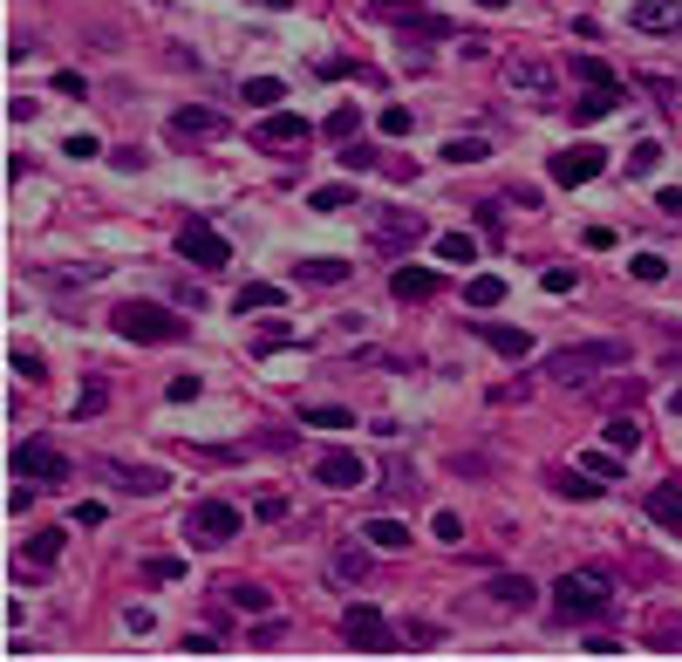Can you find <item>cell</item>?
<instances>
[{"label": "cell", "mask_w": 682, "mask_h": 662, "mask_svg": "<svg viewBox=\"0 0 682 662\" xmlns=\"http://www.w3.org/2000/svg\"><path fill=\"white\" fill-rule=\"evenodd\" d=\"M110 328L123 335V342H144V349H164V342H185V314L157 308V301H116L110 308Z\"/></svg>", "instance_id": "obj_1"}, {"label": "cell", "mask_w": 682, "mask_h": 662, "mask_svg": "<svg viewBox=\"0 0 682 662\" xmlns=\"http://www.w3.org/2000/svg\"><path fill=\"white\" fill-rule=\"evenodd\" d=\"M628 362V342H573V349L546 355V383H594L601 369H621Z\"/></svg>", "instance_id": "obj_2"}, {"label": "cell", "mask_w": 682, "mask_h": 662, "mask_svg": "<svg viewBox=\"0 0 682 662\" xmlns=\"http://www.w3.org/2000/svg\"><path fill=\"white\" fill-rule=\"evenodd\" d=\"M607 594H614L607 574H560L553 581V608H560V622H601L607 608H614Z\"/></svg>", "instance_id": "obj_3"}, {"label": "cell", "mask_w": 682, "mask_h": 662, "mask_svg": "<svg viewBox=\"0 0 682 662\" xmlns=\"http://www.w3.org/2000/svg\"><path fill=\"white\" fill-rule=\"evenodd\" d=\"M96 478L116 485V492H130V499H157V492H171V471L157 465H123V458H96Z\"/></svg>", "instance_id": "obj_4"}, {"label": "cell", "mask_w": 682, "mask_h": 662, "mask_svg": "<svg viewBox=\"0 0 682 662\" xmlns=\"http://www.w3.org/2000/svg\"><path fill=\"white\" fill-rule=\"evenodd\" d=\"M341 635H348V649H369V656H389L396 649V628L382 622V608H369V601H355L341 615Z\"/></svg>", "instance_id": "obj_5"}, {"label": "cell", "mask_w": 682, "mask_h": 662, "mask_svg": "<svg viewBox=\"0 0 682 662\" xmlns=\"http://www.w3.org/2000/svg\"><path fill=\"white\" fill-rule=\"evenodd\" d=\"M178 253H185L191 267H205V273H219L232 267V246L219 226H205V219H191V226H178Z\"/></svg>", "instance_id": "obj_6"}, {"label": "cell", "mask_w": 682, "mask_h": 662, "mask_svg": "<svg viewBox=\"0 0 682 662\" xmlns=\"http://www.w3.org/2000/svg\"><path fill=\"white\" fill-rule=\"evenodd\" d=\"M171 144H219L232 123H226V110H205V103H185V110H171Z\"/></svg>", "instance_id": "obj_7"}, {"label": "cell", "mask_w": 682, "mask_h": 662, "mask_svg": "<svg viewBox=\"0 0 682 662\" xmlns=\"http://www.w3.org/2000/svg\"><path fill=\"white\" fill-rule=\"evenodd\" d=\"M7 465H14V478H41V485H62V478H69L62 451H48V444H35V437H21V444L7 451Z\"/></svg>", "instance_id": "obj_8"}, {"label": "cell", "mask_w": 682, "mask_h": 662, "mask_svg": "<svg viewBox=\"0 0 682 662\" xmlns=\"http://www.w3.org/2000/svg\"><path fill=\"white\" fill-rule=\"evenodd\" d=\"M601 171H607L601 144H567V151H553V185H594Z\"/></svg>", "instance_id": "obj_9"}, {"label": "cell", "mask_w": 682, "mask_h": 662, "mask_svg": "<svg viewBox=\"0 0 682 662\" xmlns=\"http://www.w3.org/2000/svg\"><path fill=\"white\" fill-rule=\"evenodd\" d=\"M185 533H191V540H212V546H226L232 533H239V506H226V499H205V506H191Z\"/></svg>", "instance_id": "obj_10"}, {"label": "cell", "mask_w": 682, "mask_h": 662, "mask_svg": "<svg viewBox=\"0 0 682 662\" xmlns=\"http://www.w3.org/2000/svg\"><path fill=\"white\" fill-rule=\"evenodd\" d=\"M369 478V465L355 458V451H321L314 458V485H328V492H348V485H362Z\"/></svg>", "instance_id": "obj_11"}, {"label": "cell", "mask_w": 682, "mask_h": 662, "mask_svg": "<svg viewBox=\"0 0 682 662\" xmlns=\"http://www.w3.org/2000/svg\"><path fill=\"white\" fill-rule=\"evenodd\" d=\"M314 123L301 117V110H273V117H260V130H253V144L260 151H287V144H301Z\"/></svg>", "instance_id": "obj_12"}, {"label": "cell", "mask_w": 682, "mask_h": 662, "mask_svg": "<svg viewBox=\"0 0 682 662\" xmlns=\"http://www.w3.org/2000/svg\"><path fill=\"white\" fill-rule=\"evenodd\" d=\"M410 239H423V219H417V212H403V205H382V212H376V246H382V253H396V246H410Z\"/></svg>", "instance_id": "obj_13"}, {"label": "cell", "mask_w": 682, "mask_h": 662, "mask_svg": "<svg viewBox=\"0 0 682 662\" xmlns=\"http://www.w3.org/2000/svg\"><path fill=\"white\" fill-rule=\"evenodd\" d=\"M628 21H635L642 35H682V0H635Z\"/></svg>", "instance_id": "obj_14"}, {"label": "cell", "mask_w": 682, "mask_h": 662, "mask_svg": "<svg viewBox=\"0 0 682 662\" xmlns=\"http://www.w3.org/2000/svg\"><path fill=\"white\" fill-rule=\"evenodd\" d=\"M485 601H498V608H512V615H519V608L539 601V587H532L526 574H492V581H485Z\"/></svg>", "instance_id": "obj_15"}, {"label": "cell", "mask_w": 682, "mask_h": 662, "mask_svg": "<svg viewBox=\"0 0 682 662\" xmlns=\"http://www.w3.org/2000/svg\"><path fill=\"white\" fill-rule=\"evenodd\" d=\"M642 512L655 519V526L682 533V485H655V492H642Z\"/></svg>", "instance_id": "obj_16"}, {"label": "cell", "mask_w": 682, "mask_h": 662, "mask_svg": "<svg viewBox=\"0 0 682 662\" xmlns=\"http://www.w3.org/2000/svg\"><path fill=\"white\" fill-rule=\"evenodd\" d=\"M437 287H444V273H430V267H396V280H389L396 301H430Z\"/></svg>", "instance_id": "obj_17"}, {"label": "cell", "mask_w": 682, "mask_h": 662, "mask_svg": "<svg viewBox=\"0 0 682 662\" xmlns=\"http://www.w3.org/2000/svg\"><path fill=\"white\" fill-rule=\"evenodd\" d=\"M628 103V89H587L580 103H573V123H601V117H614Z\"/></svg>", "instance_id": "obj_18"}, {"label": "cell", "mask_w": 682, "mask_h": 662, "mask_svg": "<svg viewBox=\"0 0 682 662\" xmlns=\"http://www.w3.org/2000/svg\"><path fill=\"white\" fill-rule=\"evenodd\" d=\"M505 82L526 89V96H546V89H553V69H546V62H505Z\"/></svg>", "instance_id": "obj_19"}, {"label": "cell", "mask_w": 682, "mask_h": 662, "mask_svg": "<svg viewBox=\"0 0 682 662\" xmlns=\"http://www.w3.org/2000/svg\"><path fill=\"white\" fill-rule=\"evenodd\" d=\"M478 335H485V342H492V349L505 355V362L532 355V335H526V328H505V321H492V328H478Z\"/></svg>", "instance_id": "obj_20"}, {"label": "cell", "mask_w": 682, "mask_h": 662, "mask_svg": "<svg viewBox=\"0 0 682 662\" xmlns=\"http://www.w3.org/2000/svg\"><path fill=\"white\" fill-rule=\"evenodd\" d=\"M430 253H437L444 267H471V260H478V239H471V233H437Z\"/></svg>", "instance_id": "obj_21"}, {"label": "cell", "mask_w": 682, "mask_h": 662, "mask_svg": "<svg viewBox=\"0 0 682 662\" xmlns=\"http://www.w3.org/2000/svg\"><path fill=\"white\" fill-rule=\"evenodd\" d=\"M280 301H287V287L253 280V287H239V301H232V308H239V314H260V308H280Z\"/></svg>", "instance_id": "obj_22"}, {"label": "cell", "mask_w": 682, "mask_h": 662, "mask_svg": "<svg viewBox=\"0 0 682 662\" xmlns=\"http://www.w3.org/2000/svg\"><path fill=\"white\" fill-rule=\"evenodd\" d=\"M294 273H301L307 287H341V280H348V260H335V253H328V260H301Z\"/></svg>", "instance_id": "obj_23"}, {"label": "cell", "mask_w": 682, "mask_h": 662, "mask_svg": "<svg viewBox=\"0 0 682 662\" xmlns=\"http://www.w3.org/2000/svg\"><path fill=\"white\" fill-rule=\"evenodd\" d=\"M62 540H69L62 526H41L35 540H28V553H21V560H28V567H55V553H62Z\"/></svg>", "instance_id": "obj_24"}, {"label": "cell", "mask_w": 682, "mask_h": 662, "mask_svg": "<svg viewBox=\"0 0 682 662\" xmlns=\"http://www.w3.org/2000/svg\"><path fill=\"white\" fill-rule=\"evenodd\" d=\"M464 301H471V308H498V301H505V280H498V273H471V280H464Z\"/></svg>", "instance_id": "obj_25"}, {"label": "cell", "mask_w": 682, "mask_h": 662, "mask_svg": "<svg viewBox=\"0 0 682 662\" xmlns=\"http://www.w3.org/2000/svg\"><path fill=\"white\" fill-rule=\"evenodd\" d=\"M594 485H601V478H594L587 465H580V471H553V492H560V499H601Z\"/></svg>", "instance_id": "obj_26"}, {"label": "cell", "mask_w": 682, "mask_h": 662, "mask_svg": "<svg viewBox=\"0 0 682 662\" xmlns=\"http://www.w3.org/2000/svg\"><path fill=\"white\" fill-rule=\"evenodd\" d=\"M328 567H335V581H341V587L369 581V553H362V546H341V553H335V560H328Z\"/></svg>", "instance_id": "obj_27"}, {"label": "cell", "mask_w": 682, "mask_h": 662, "mask_svg": "<svg viewBox=\"0 0 682 662\" xmlns=\"http://www.w3.org/2000/svg\"><path fill=\"white\" fill-rule=\"evenodd\" d=\"M226 601H232V608H246V615H260V608H273V594H266L260 581H226Z\"/></svg>", "instance_id": "obj_28"}, {"label": "cell", "mask_w": 682, "mask_h": 662, "mask_svg": "<svg viewBox=\"0 0 682 662\" xmlns=\"http://www.w3.org/2000/svg\"><path fill=\"white\" fill-rule=\"evenodd\" d=\"M573 69H580V82H587V89H621V82H614V69H607L601 55H573Z\"/></svg>", "instance_id": "obj_29"}, {"label": "cell", "mask_w": 682, "mask_h": 662, "mask_svg": "<svg viewBox=\"0 0 682 662\" xmlns=\"http://www.w3.org/2000/svg\"><path fill=\"white\" fill-rule=\"evenodd\" d=\"M307 205H314V212H348V205H355V185H314Z\"/></svg>", "instance_id": "obj_30"}, {"label": "cell", "mask_w": 682, "mask_h": 662, "mask_svg": "<svg viewBox=\"0 0 682 662\" xmlns=\"http://www.w3.org/2000/svg\"><path fill=\"white\" fill-rule=\"evenodd\" d=\"M389 157H396V151H369V144H341V164H348V171H369V164H376V171H389Z\"/></svg>", "instance_id": "obj_31"}, {"label": "cell", "mask_w": 682, "mask_h": 662, "mask_svg": "<svg viewBox=\"0 0 682 662\" xmlns=\"http://www.w3.org/2000/svg\"><path fill=\"white\" fill-rule=\"evenodd\" d=\"M635 444H642V424H635V417H614V424H607V451H621V458H628Z\"/></svg>", "instance_id": "obj_32"}, {"label": "cell", "mask_w": 682, "mask_h": 662, "mask_svg": "<svg viewBox=\"0 0 682 662\" xmlns=\"http://www.w3.org/2000/svg\"><path fill=\"white\" fill-rule=\"evenodd\" d=\"M280 96H287V82H280V76H253V82H246V103H253V110H260V103L273 110Z\"/></svg>", "instance_id": "obj_33"}, {"label": "cell", "mask_w": 682, "mask_h": 662, "mask_svg": "<svg viewBox=\"0 0 682 662\" xmlns=\"http://www.w3.org/2000/svg\"><path fill=\"white\" fill-rule=\"evenodd\" d=\"M444 164H485V137H451L444 144Z\"/></svg>", "instance_id": "obj_34"}, {"label": "cell", "mask_w": 682, "mask_h": 662, "mask_svg": "<svg viewBox=\"0 0 682 662\" xmlns=\"http://www.w3.org/2000/svg\"><path fill=\"white\" fill-rule=\"evenodd\" d=\"M369 546H410V526L403 519H369Z\"/></svg>", "instance_id": "obj_35"}, {"label": "cell", "mask_w": 682, "mask_h": 662, "mask_svg": "<svg viewBox=\"0 0 682 662\" xmlns=\"http://www.w3.org/2000/svg\"><path fill=\"white\" fill-rule=\"evenodd\" d=\"M642 642H648V649H682V622H676V615H662V622H648Z\"/></svg>", "instance_id": "obj_36"}, {"label": "cell", "mask_w": 682, "mask_h": 662, "mask_svg": "<svg viewBox=\"0 0 682 662\" xmlns=\"http://www.w3.org/2000/svg\"><path fill=\"white\" fill-rule=\"evenodd\" d=\"M655 164H662V144H655V137H635V151H628V171H635V178H648Z\"/></svg>", "instance_id": "obj_37"}, {"label": "cell", "mask_w": 682, "mask_h": 662, "mask_svg": "<svg viewBox=\"0 0 682 662\" xmlns=\"http://www.w3.org/2000/svg\"><path fill=\"white\" fill-rule=\"evenodd\" d=\"M307 424H321V430H348V424H355V410H341V403H314V410H307Z\"/></svg>", "instance_id": "obj_38"}, {"label": "cell", "mask_w": 682, "mask_h": 662, "mask_svg": "<svg viewBox=\"0 0 682 662\" xmlns=\"http://www.w3.org/2000/svg\"><path fill=\"white\" fill-rule=\"evenodd\" d=\"M382 137H410V130H417V117H410V110H403V103H389V110H382Z\"/></svg>", "instance_id": "obj_39"}, {"label": "cell", "mask_w": 682, "mask_h": 662, "mask_svg": "<svg viewBox=\"0 0 682 662\" xmlns=\"http://www.w3.org/2000/svg\"><path fill=\"white\" fill-rule=\"evenodd\" d=\"M355 130H362V110H335V117H328V137H335V144H355Z\"/></svg>", "instance_id": "obj_40"}, {"label": "cell", "mask_w": 682, "mask_h": 662, "mask_svg": "<svg viewBox=\"0 0 682 662\" xmlns=\"http://www.w3.org/2000/svg\"><path fill=\"white\" fill-rule=\"evenodd\" d=\"M628 273H635V280H669V260H662V253H635Z\"/></svg>", "instance_id": "obj_41"}, {"label": "cell", "mask_w": 682, "mask_h": 662, "mask_svg": "<svg viewBox=\"0 0 682 662\" xmlns=\"http://www.w3.org/2000/svg\"><path fill=\"white\" fill-rule=\"evenodd\" d=\"M14 376H28V383H48V362L35 349H14Z\"/></svg>", "instance_id": "obj_42"}, {"label": "cell", "mask_w": 682, "mask_h": 662, "mask_svg": "<svg viewBox=\"0 0 682 662\" xmlns=\"http://www.w3.org/2000/svg\"><path fill=\"white\" fill-rule=\"evenodd\" d=\"M103 403H110V390H103V376H89V390L76 396V417H96Z\"/></svg>", "instance_id": "obj_43"}, {"label": "cell", "mask_w": 682, "mask_h": 662, "mask_svg": "<svg viewBox=\"0 0 682 662\" xmlns=\"http://www.w3.org/2000/svg\"><path fill=\"white\" fill-rule=\"evenodd\" d=\"M580 465L594 471V478H621V451H587Z\"/></svg>", "instance_id": "obj_44"}, {"label": "cell", "mask_w": 682, "mask_h": 662, "mask_svg": "<svg viewBox=\"0 0 682 662\" xmlns=\"http://www.w3.org/2000/svg\"><path fill=\"white\" fill-rule=\"evenodd\" d=\"M539 280H546V294H573V287H580V273H573V267H546Z\"/></svg>", "instance_id": "obj_45"}, {"label": "cell", "mask_w": 682, "mask_h": 662, "mask_svg": "<svg viewBox=\"0 0 682 662\" xmlns=\"http://www.w3.org/2000/svg\"><path fill=\"white\" fill-rule=\"evenodd\" d=\"M287 342H294V335H287L280 321H266V328H253V349H287Z\"/></svg>", "instance_id": "obj_46"}, {"label": "cell", "mask_w": 682, "mask_h": 662, "mask_svg": "<svg viewBox=\"0 0 682 662\" xmlns=\"http://www.w3.org/2000/svg\"><path fill=\"white\" fill-rule=\"evenodd\" d=\"M321 76H328V82H348V76H369V69H362V62H348V55H335V62H321Z\"/></svg>", "instance_id": "obj_47"}, {"label": "cell", "mask_w": 682, "mask_h": 662, "mask_svg": "<svg viewBox=\"0 0 682 662\" xmlns=\"http://www.w3.org/2000/svg\"><path fill=\"white\" fill-rule=\"evenodd\" d=\"M369 7H382L389 21H410V14H423V0H369Z\"/></svg>", "instance_id": "obj_48"}, {"label": "cell", "mask_w": 682, "mask_h": 662, "mask_svg": "<svg viewBox=\"0 0 682 662\" xmlns=\"http://www.w3.org/2000/svg\"><path fill=\"white\" fill-rule=\"evenodd\" d=\"M430 533H437V540H464V519H457V512H437Z\"/></svg>", "instance_id": "obj_49"}, {"label": "cell", "mask_w": 682, "mask_h": 662, "mask_svg": "<svg viewBox=\"0 0 682 662\" xmlns=\"http://www.w3.org/2000/svg\"><path fill=\"white\" fill-rule=\"evenodd\" d=\"M171 294H178V308H205V287H198V280H178Z\"/></svg>", "instance_id": "obj_50"}, {"label": "cell", "mask_w": 682, "mask_h": 662, "mask_svg": "<svg viewBox=\"0 0 682 662\" xmlns=\"http://www.w3.org/2000/svg\"><path fill=\"white\" fill-rule=\"evenodd\" d=\"M55 89H62V96H89V82H82L76 69H62V76H55Z\"/></svg>", "instance_id": "obj_51"}, {"label": "cell", "mask_w": 682, "mask_h": 662, "mask_svg": "<svg viewBox=\"0 0 682 662\" xmlns=\"http://www.w3.org/2000/svg\"><path fill=\"white\" fill-rule=\"evenodd\" d=\"M403 635H410V642H444V628H437V622H410Z\"/></svg>", "instance_id": "obj_52"}, {"label": "cell", "mask_w": 682, "mask_h": 662, "mask_svg": "<svg viewBox=\"0 0 682 662\" xmlns=\"http://www.w3.org/2000/svg\"><path fill=\"white\" fill-rule=\"evenodd\" d=\"M198 396V376H171V403H191Z\"/></svg>", "instance_id": "obj_53"}, {"label": "cell", "mask_w": 682, "mask_h": 662, "mask_svg": "<svg viewBox=\"0 0 682 662\" xmlns=\"http://www.w3.org/2000/svg\"><path fill=\"white\" fill-rule=\"evenodd\" d=\"M260 7H294V0H260Z\"/></svg>", "instance_id": "obj_54"}, {"label": "cell", "mask_w": 682, "mask_h": 662, "mask_svg": "<svg viewBox=\"0 0 682 662\" xmlns=\"http://www.w3.org/2000/svg\"><path fill=\"white\" fill-rule=\"evenodd\" d=\"M478 7H512V0H478Z\"/></svg>", "instance_id": "obj_55"}, {"label": "cell", "mask_w": 682, "mask_h": 662, "mask_svg": "<svg viewBox=\"0 0 682 662\" xmlns=\"http://www.w3.org/2000/svg\"><path fill=\"white\" fill-rule=\"evenodd\" d=\"M669 403H676V410H682V390H676V396H669Z\"/></svg>", "instance_id": "obj_56"}]
</instances>
